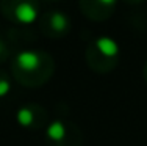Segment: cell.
Returning a JSON list of instances; mask_svg holds the SVG:
<instances>
[{
    "mask_svg": "<svg viewBox=\"0 0 147 146\" xmlns=\"http://www.w3.org/2000/svg\"><path fill=\"white\" fill-rule=\"evenodd\" d=\"M16 61L25 71H34L39 66V55L33 50H22L17 54Z\"/></svg>",
    "mask_w": 147,
    "mask_h": 146,
    "instance_id": "cell-1",
    "label": "cell"
},
{
    "mask_svg": "<svg viewBox=\"0 0 147 146\" xmlns=\"http://www.w3.org/2000/svg\"><path fill=\"white\" fill-rule=\"evenodd\" d=\"M14 14L17 17V20H20V22L31 24L38 16V10L34 8L33 5H30V3H19V5L16 6Z\"/></svg>",
    "mask_w": 147,
    "mask_h": 146,
    "instance_id": "cell-2",
    "label": "cell"
},
{
    "mask_svg": "<svg viewBox=\"0 0 147 146\" xmlns=\"http://www.w3.org/2000/svg\"><path fill=\"white\" fill-rule=\"evenodd\" d=\"M96 46H97V49H99L103 55H107V57H114V55L119 52V44L113 39V38H110V36L97 38Z\"/></svg>",
    "mask_w": 147,
    "mask_h": 146,
    "instance_id": "cell-3",
    "label": "cell"
},
{
    "mask_svg": "<svg viewBox=\"0 0 147 146\" xmlns=\"http://www.w3.org/2000/svg\"><path fill=\"white\" fill-rule=\"evenodd\" d=\"M47 135L52 140H63L66 135V127L61 121H53L50 126L47 127Z\"/></svg>",
    "mask_w": 147,
    "mask_h": 146,
    "instance_id": "cell-4",
    "label": "cell"
},
{
    "mask_svg": "<svg viewBox=\"0 0 147 146\" xmlns=\"http://www.w3.org/2000/svg\"><path fill=\"white\" fill-rule=\"evenodd\" d=\"M50 22H52V27H53L55 30L61 32V30H66V27H67V17H66V14L57 11V13H53V14H52Z\"/></svg>",
    "mask_w": 147,
    "mask_h": 146,
    "instance_id": "cell-5",
    "label": "cell"
},
{
    "mask_svg": "<svg viewBox=\"0 0 147 146\" xmlns=\"http://www.w3.org/2000/svg\"><path fill=\"white\" fill-rule=\"evenodd\" d=\"M17 121L22 126H28V124L33 123V112L30 109H27V107L19 109V112H17Z\"/></svg>",
    "mask_w": 147,
    "mask_h": 146,
    "instance_id": "cell-6",
    "label": "cell"
},
{
    "mask_svg": "<svg viewBox=\"0 0 147 146\" xmlns=\"http://www.w3.org/2000/svg\"><path fill=\"white\" fill-rule=\"evenodd\" d=\"M9 82H6V80H0V97H3V96H6L9 93Z\"/></svg>",
    "mask_w": 147,
    "mask_h": 146,
    "instance_id": "cell-7",
    "label": "cell"
},
{
    "mask_svg": "<svg viewBox=\"0 0 147 146\" xmlns=\"http://www.w3.org/2000/svg\"><path fill=\"white\" fill-rule=\"evenodd\" d=\"M100 2L105 3V5H113V3L116 2V0H100Z\"/></svg>",
    "mask_w": 147,
    "mask_h": 146,
    "instance_id": "cell-8",
    "label": "cell"
},
{
    "mask_svg": "<svg viewBox=\"0 0 147 146\" xmlns=\"http://www.w3.org/2000/svg\"><path fill=\"white\" fill-rule=\"evenodd\" d=\"M0 50H2V44H0Z\"/></svg>",
    "mask_w": 147,
    "mask_h": 146,
    "instance_id": "cell-9",
    "label": "cell"
}]
</instances>
